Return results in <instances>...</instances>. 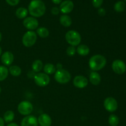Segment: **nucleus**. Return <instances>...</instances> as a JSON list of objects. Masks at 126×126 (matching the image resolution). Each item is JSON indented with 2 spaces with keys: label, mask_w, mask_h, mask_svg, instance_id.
<instances>
[{
  "label": "nucleus",
  "mask_w": 126,
  "mask_h": 126,
  "mask_svg": "<svg viewBox=\"0 0 126 126\" xmlns=\"http://www.w3.org/2000/svg\"><path fill=\"white\" fill-rule=\"evenodd\" d=\"M9 75V70L6 66L0 65V81L6 79Z\"/></svg>",
  "instance_id": "nucleus-25"
},
{
  "label": "nucleus",
  "mask_w": 126,
  "mask_h": 126,
  "mask_svg": "<svg viewBox=\"0 0 126 126\" xmlns=\"http://www.w3.org/2000/svg\"><path fill=\"white\" fill-rule=\"evenodd\" d=\"M60 24L65 27H69L72 24V19L70 16L66 14H63L60 17Z\"/></svg>",
  "instance_id": "nucleus-17"
},
{
  "label": "nucleus",
  "mask_w": 126,
  "mask_h": 126,
  "mask_svg": "<svg viewBox=\"0 0 126 126\" xmlns=\"http://www.w3.org/2000/svg\"><path fill=\"white\" fill-rule=\"evenodd\" d=\"M17 110L19 113L23 116H28L33 112V106L28 101H22L18 104Z\"/></svg>",
  "instance_id": "nucleus-6"
},
{
  "label": "nucleus",
  "mask_w": 126,
  "mask_h": 126,
  "mask_svg": "<svg viewBox=\"0 0 126 126\" xmlns=\"http://www.w3.org/2000/svg\"><path fill=\"white\" fill-rule=\"evenodd\" d=\"M66 42L71 46H79L81 41V36L79 33L75 30H70L65 34Z\"/></svg>",
  "instance_id": "nucleus-4"
},
{
  "label": "nucleus",
  "mask_w": 126,
  "mask_h": 126,
  "mask_svg": "<svg viewBox=\"0 0 126 126\" xmlns=\"http://www.w3.org/2000/svg\"><path fill=\"white\" fill-rule=\"evenodd\" d=\"M32 70L33 72L39 73L43 68V63L41 60H36L33 62L32 65Z\"/></svg>",
  "instance_id": "nucleus-20"
},
{
  "label": "nucleus",
  "mask_w": 126,
  "mask_h": 126,
  "mask_svg": "<svg viewBox=\"0 0 126 126\" xmlns=\"http://www.w3.org/2000/svg\"><path fill=\"white\" fill-rule=\"evenodd\" d=\"M14 59V57L13 54L9 51H6L4 52L1 55V62L5 66H10L13 63Z\"/></svg>",
  "instance_id": "nucleus-14"
},
{
  "label": "nucleus",
  "mask_w": 126,
  "mask_h": 126,
  "mask_svg": "<svg viewBox=\"0 0 126 126\" xmlns=\"http://www.w3.org/2000/svg\"><path fill=\"white\" fill-rule=\"evenodd\" d=\"M36 34L42 38H46L49 36V31L46 27H39L36 29Z\"/></svg>",
  "instance_id": "nucleus-22"
},
{
  "label": "nucleus",
  "mask_w": 126,
  "mask_h": 126,
  "mask_svg": "<svg viewBox=\"0 0 126 126\" xmlns=\"http://www.w3.org/2000/svg\"><path fill=\"white\" fill-rule=\"evenodd\" d=\"M103 105H104V107L106 110L110 113L115 111L118 109V104L116 100L113 97H107L105 98Z\"/></svg>",
  "instance_id": "nucleus-8"
},
{
  "label": "nucleus",
  "mask_w": 126,
  "mask_h": 126,
  "mask_svg": "<svg viewBox=\"0 0 126 126\" xmlns=\"http://www.w3.org/2000/svg\"><path fill=\"white\" fill-rule=\"evenodd\" d=\"M90 82L94 86H97L101 82V76L97 71H92L89 76Z\"/></svg>",
  "instance_id": "nucleus-16"
},
{
  "label": "nucleus",
  "mask_w": 126,
  "mask_h": 126,
  "mask_svg": "<svg viewBox=\"0 0 126 126\" xmlns=\"http://www.w3.org/2000/svg\"><path fill=\"white\" fill-rule=\"evenodd\" d=\"M38 121L40 126H50L52 124L51 118L46 113H43L38 117Z\"/></svg>",
  "instance_id": "nucleus-15"
},
{
  "label": "nucleus",
  "mask_w": 126,
  "mask_h": 126,
  "mask_svg": "<svg viewBox=\"0 0 126 126\" xmlns=\"http://www.w3.org/2000/svg\"><path fill=\"white\" fill-rule=\"evenodd\" d=\"M46 6L41 0H32L28 5V12L33 17H41L45 14Z\"/></svg>",
  "instance_id": "nucleus-1"
},
{
  "label": "nucleus",
  "mask_w": 126,
  "mask_h": 126,
  "mask_svg": "<svg viewBox=\"0 0 126 126\" xmlns=\"http://www.w3.org/2000/svg\"><path fill=\"white\" fill-rule=\"evenodd\" d=\"M119 123V118L116 114H111L108 118V123L111 126H118Z\"/></svg>",
  "instance_id": "nucleus-27"
},
{
  "label": "nucleus",
  "mask_w": 126,
  "mask_h": 126,
  "mask_svg": "<svg viewBox=\"0 0 126 126\" xmlns=\"http://www.w3.org/2000/svg\"><path fill=\"white\" fill-rule=\"evenodd\" d=\"M73 84L77 88H85L88 85V80H87V78H86L85 76L79 75V76H76L74 78Z\"/></svg>",
  "instance_id": "nucleus-12"
},
{
  "label": "nucleus",
  "mask_w": 126,
  "mask_h": 126,
  "mask_svg": "<svg viewBox=\"0 0 126 126\" xmlns=\"http://www.w3.org/2000/svg\"><path fill=\"white\" fill-rule=\"evenodd\" d=\"M66 54H67L68 56L72 57L73 56V55H75V54H76V49L75 48V47L70 46H69L66 49Z\"/></svg>",
  "instance_id": "nucleus-28"
},
{
  "label": "nucleus",
  "mask_w": 126,
  "mask_h": 126,
  "mask_svg": "<svg viewBox=\"0 0 126 126\" xmlns=\"http://www.w3.org/2000/svg\"><path fill=\"white\" fill-rule=\"evenodd\" d=\"M1 39H2V34H1V33L0 32V42H1Z\"/></svg>",
  "instance_id": "nucleus-37"
},
{
  "label": "nucleus",
  "mask_w": 126,
  "mask_h": 126,
  "mask_svg": "<svg viewBox=\"0 0 126 126\" xmlns=\"http://www.w3.org/2000/svg\"><path fill=\"white\" fill-rule=\"evenodd\" d=\"M1 54H2V48L0 46V56L1 55Z\"/></svg>",
  "instance_id": "nucleus-36"
},
{
  "label": "nucleus",
  "mask_w": 126,
  "mask_h": 126,
  "mask_svg": "<svg viewBox=\"0 0 126 126\" xmlns=\"http://www.w3.org/2000/svg\"><path fill=\"white\" fill-rule=\"evenodd\" d=\"M97 12H98V15H99L100 16H102V17L105 16V14H106L105 9L104 8H102V7H100V8H98V11H97Z\"/></svg>",
  "instance_id": "nucleus-32"
},
{
  "label": "nucleus",
  "mask_w": 126,
  "mask_h": 126,
  "mask_svg": "<svg viewBox=\"0 0 126 126\" xmlns=\"http://www.w3.org/2000/svg\"><path fill=\"white\" fill-rule=\"evenodd\" d=\"M107 64V59L100 54L94 55L91 57L89 61V68L93 71H98L103 69Z\"/></svg>",
  "instance_id": "nucleus-2"
},
{
  "label": "nucleus",
  "mask_w": 126,
  "mask_h": 126,
  "mask_svg": "<svg viewBox=\"0 0 126 126\" xmlns=\"http://www.w3.org/2000/svg\"><path fill=\"white\" fill-rule=\"evenodd\" d=\"M23 25L29 31H33L37 29L39 25L38 20L33 17H28L24 18L23 21Z\"/></svg>",
  "instance_id": "nucleus-10"
},
{
  "label": "nucleus",
  "mask_w": 126,
  "mask_h": 126,
  "mask_svg": "<svg viewBox=\"0 0 126 126\" xmlns=\"http://www.w3.org/2000/svg\"><path fill=\"white\" fill-rule=\"evenodd\" d=\"M5 122L4 121L3 118H2L1 117H0V126H4Z\"/></svg>",
  "instance_id": "nucleus-34"
},
{
  "label": "nucleus",
  "mask_w": 126,
  "mask_h": 126,
  "mask_svg": "<svg viewBox=\"0 0 126 126\" xmlns=\"http://www.w3.org/2000/svg\"><path fill=\"white\" fill-rule=\"evenodd\" d=\"M112 70L118 75H123L126 71V65L121 60L117 59L113 61L111 65Z\"/></svg>",
  "instance_id": "nucleus-9"
},
{
  "label": "nucleus",
  "mask_w": 126,
  "mask_h": 126,
  "mask_svg": "<svg viewBox=\"0 0 126 126\" xmlns=\"http://www.w3.org/2000/svg\"><path fill=\"white\" fill-rule=\"evenodd\" d=\"M1 87H0V94H1Z\"/></svg>",
  "instance_id": "nucleus-38"
},
{
  "label": "nucleus",
  "mask_w": 126,
  "mask_h": 126,
  "mask_svg": "<svg viewBox=\"0 0 126 126\" xmlns=\"http://www.w3.org/2000/svg\"><path fill=\"white\" fill-rule=\"evenodd\" d=\"M8 70L10 74L13 76H18L22 73L21 68L17 65H13V66H10Z\"/></svg>",
  "instance_id": "nucleus-24"
},
{
  "label": "nucleus",
  "mask_w": 126,
  "mask_h": 126,
  "mask_svg": "<svg viewBox=\"0 0 126 126\" xmlns=\"http://www.w3.org/2000/svg\"><path fill=\"white\" fill-rule=\"evenodd\" d=\"M6 2H7L8 4H9L10 6H17L20 2V0H6Z\"/></svg>",
  "instance_id": "nucleus-30"
},
{
  "label": "nucleus",
  "mask_w": 126,
  "mask_h": 126,
  "mask_svg": "<svg viewBox=\"0 0 126 126\" xmlns=\"http://www.w3.org/2000/svg\"><path fill=\"white\" fill-rule=\"evenodd\" d=\"M43 70L44 71V73L47 74L48 75H52V74L55 73L56 68H55V65L50 63H46L43 66Z\"/></svg>",
  "instance_id": "nucleus-21"
},
{
  "label": "nucleus",
  "mask_w": 126,
  "mask_h": 126,
  "mask_svg": "<svg viewBox=\"0 0 126 126\" xmlns=\"http://www.w3.org/2000/svg\"><path fill=\"white\" fill-rule=\"evenodd\" d=\"M76 52L78 54L81 56H86L90 52V49L87 45L85 44H80L78 46L76 49Z\"/></svg>",
  "instance_id": "nucleus-18"
},
{
  "label": "nucleus",
  "mask_w": 126,
  "mask_h": 126,
  "mask_svg": "<svg viewBox=\"0 0 126 126\" xmlns=\"http://www.w3.org/2000/svg\"><path fill=\"white\" fill-rule=\"evenodd\" d=\"M36 84L40 87H45L50 82V78L49 75L43 73H36L33 77Z\"/></svg>",
  "instance_id": "nucleus-7"
},
{
  "label": "nucleus",
  "mask_w": 126,
  "mask_h": 126,
  "mask_svg": "<svg viewBox=\"0 0 126 126\" xmlns=\"http://www.w3.org/2000/svg\"><path fill=\"white\" fill-rule=\"evenodd\" d=\"M20 126H38V118L33 115H28L22 119Z\"/></svg>",
  "instance_id": "nucleus-13"
},
{
  "label": "nucleus",
  "mask_w": 126,
  "mask_h": 126,
  "mask_svg": "<svg viewBox=\"0 0 126 126\" xmlns=\"http://www.w3.org/2000/svg\"><path fill=\"white\" fill-rule=\"evenodd\" d=\"M103 0H92V3L95 8H100L103 4Z\"/></svg>",
  "instance_id": "nucleus-29"
},
{
  "label": "nucleus",
  "mask_w": 126,
  "mask_h": 126,
  "mask_svg": "<svg viewBox=\"0 0 126 126\" xmlns=\"http://www.w3.org/2000/svg\"><path fill=\"white\" fill-rule=\"evenodd\" d=\"M126 4L124 1H119L116 2L114 6V9L117 12H122L125 10Z\"/></svg>",
  "instance_id": "nucleus-26"
},
{
  "label": "nucleus",
  "mask_w": 126,
  "mask_h": 126,
  "mask_svg": "<svg viewBox=\"0 0 126 126\" xmlns=\"http://www.w3.org/2000/svg\"><path fill=\"white\" fill-rule=\"evenodd\" d=\"M74 3L71 0H65L60 3V11L63 14L70 13L73 10Z\"/></svg>",
  "instance_id": "nucleus-11"
},
{
  "label": "nucleus",
  "mask_w": 126,
  "mask_h": 126,
  "mask_svg": "<svg viewBox=\"0 0 126 126\" xmlns=\"http://www.w3.org/2000/svg\"><path fill=\"white\" fill-rule=\"evenodd\" d=\"M124 1H126V0H124Z\"/></svg>",
  "instance_id": "nucleus-39"
},
{
  "label": "nucleus",
  "mask_w": 126,
  "mask_h": 126,
  "mask_svg": "<svg viewBox=\"0 0 126 126\" xmlns=\"http://www.w3.org/2000/svg\"><path fill=\"white\" fill-rule=\"evenodd\" d=\"M59 12H60V9H59V8H58L57 7H54L52 8L51 9L52 14L57 16V15L59 14Z\"/></svg>",
  "instance_id": "nucleus-31"
},
{
  "label": "nucleus",
  "mask_w": 126,
  "mask_h": 126,
  "mask_svg": "<svg viewBox=\"0 0 126 126\" xmlns=\"http://www.w3.org/2000/svg\"><path fill=\"white\" fill-rule=\"evenodd\" d=\"M7 126H18L17 124H16V123H9V124L7 125Z\"/></svg>",
  "instance_id": "nucleus-35"
},
{
  "label": "nucleus",
  "mask_w": 126,
  "mask_h": 126,
  "mask_svg": "<svg viewBox=\"0 0 126 126\" xmlns=\"http://www.w3.org/2000/svg\"><path fill=\"white\" fill-rule=\"evenodd\" d=\"M36 40V33L34 31H28L22 37V44L27 47H30L35 44Z\"/></svg>",
  "instance_id": "nucleus-5"
},
{
  "label": "nucleus",
  "mask_w": 126,
  "mask_h": 126,
  "mask_svg": "<svg viewBox=\"0 0 126 126\" xmlns=\"http://www.w3.org/2000/svg\"><path fill=\"white\" fill-rule=\"evenodd\" d=\"M28 9L22 7L18 8L16 11V16L19 19H24V18H25L27 17V15H28Z\"/></svg>",
  "instance_id": "nucleus-19"
},
{
  "label": "nucleus",
  "mask_w": 126,
  "mask_h": 126,
  "mask_svg": "<svg viewBox=\"0 0 126 126\" xmlns=\"http://www.w3.org/2000/svg\"><path fill=\"white\" fill-rule=\"evenodd\" d=\"M14 113L12 111L8 110L5 112L4 114L3 119L5 123H8L9 124V123H11V122H12V121L14 119Z\"/></svg>",
  "instance_id": "nucleus-23"
},
{
  "label": "nucleus",
  "mask_w": 126,
  "mask_h": 126,
  "mask_svg": "<svg viewBox=\"0 0 126 126\" xmlns=\"http://www.w3.org/2000/svg\"><path fill=\"white\" fill-rule=\"evenodd\" d=\"M51 1L53 3L55 4H59L62 2L63 0H51Z\"/></svg>",
  "instance_id": "nucleus-33"
},
{
  "label": "nucleus",
  "mask_w": 126,
  "mask_h": 126,
  "mask_svg": "<svg viewBox=\"0 0 126 126\" xmlns=\"http://www.w3.org/2000/svg\"><path fill=\"white\" fill-rule=\"evenodd\" d=\"M54 78L55 81L59 84H65L70 82L71 80V74L67 70H64V69H58L55 73L54 75Z\"/></svg>",
  "instance_id": "nucleus-3"
}]
</instances>
